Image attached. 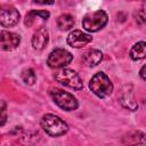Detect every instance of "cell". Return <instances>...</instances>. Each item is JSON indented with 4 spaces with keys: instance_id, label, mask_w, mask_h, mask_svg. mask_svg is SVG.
Instances as JSON below:
<instances>
[{
    "instance_id": "5",
    "label": "cell",
    "mask_w": 146,
    "mask_h": 146,
    "mask_svg": "<svg viewBox=\"0 0 146 146\" xmlns=\"http://www.w3.org/2000/svg\"><path fill=\"white\" fill-rule=\"evenodd\" d=\"M55 80L65 87H68L74 90H81L83 88V83L79 74L70 68H64L57 73H55Z\"/></svg>"
},
{
    "instance_id": "8",
    "label": "cell",
    "mask_w": 146,
    "mask_h": 146,
    "mask_svg": "<svg viewBox=\"0 0 146 146\" xmlns=\"http://www.w3.org/2000/svg\"><path fill=\"white\" fill-rule=\"evenodd\" d=\"M21 36L10 31L0 32V50L9 51L14 50L19 46Z\"/></svg>"
},
{
    "instance_id": "9",
    "label": "cell",
    "mask_w": 146,
    "mask_h": 146,
    "mask_svg": "<svg viewBox=\"0 0 146 146\" xmlns=\"http://www.w3.org/2000/svg\"><path fill=\"white\" fill-rule=\"evenodd\" d=\"M91 40L92 38L89 34L83 33L80 30H74L67 36V43L73 48H81L87 43H89Z\"/></svg>"
},
{
    "instance_id": "11",
    "label": "cell",
    "mask_w": 146,
    "mask_h": 146,
    "mask_svg": "<svg viewBox=\"0 0 146 146\" xmlns=\"http://www.w3.org/2000/svg\"><path fill=\"white\" fill-rule=\"evenodd\" d=\"M102 59H103V54L100 50H97V49L87 50L82 56V62L89 67H94L98 65L102 62Z\"/></svg>"
},
{
    "instance_id": "16",
    "label": "cell",
    "mask_w": 146,
    "mask_h": 146,
    "mask_svg": "<svg viewBox=\"0 0 146 146\" xmlns=\"http://www.w3.org/2000/svg\"><path fill=\"white\" fill-rule=\"evenodd\" d=\"M22 80L26 83V84H33L36 80V75L34 73V71L32 68H27L22 73Z\"/></svg>"
},
{
    "instance_id": "3",
    "label": "cell",
    "mask_w": 146,
    "mask_h": 146,
    "mask_svg": "<svg viewBox=\"0 0 146 146\" xmlns=\"http://www.w3.org/2000/svg\"><path fill=\"white\" fill-rule=\"evenodd\" d=\"M108 17L104 10H96L87 14L82 19V26L88 32H97L107 24Z\"/></svg>"
},
{
    "instance_id": "13",
    "label": "cell",
    "mask_w": 146,
    "mask_h": 146,
    "mask_svg": "<svg viewBox=\"0 0 146 146\" xmlns=\"http://www.w3.org/2000/svg\"><path fill=\"white\" fill-rule=\"evenodd\" d=\"M36 17H41L43 21H47L49 17V13L46 10H31V11H29L26 14V17H25V25L31 26L34 23Z\"/></svg>"
},
{
    "instance_id": "6",
    "label": "cell",
    "mask_w": 146,
    "mask_h": 146,
    "mask_svg": "<svg viewBox=\"0 0 146 146\" xmlns=\"http://www.w3.org/2000/svg\"><path fill=\"white\" fill-rule=\"evenodd\" d=\"M73 59V55L65 50V49H55L52 50L47 59V64L49 67L51 68H59V67H64L66 65H68Z\"/></svg>"
},
{
    "instance_id": "14",
    "label": "cell",
    "mask_w": 146,
    "mask_h": 146,
    "mask_svg": "<svg viewBox=\"0 0 146 146\" xmlns=\"http://www.w3.org/2000/svg\"><path fill=\"white\" fill-rule=\"evenodd\" d=\"M57 25L62 31L71 30L74 25V18L70 14H62L57 18Z\"/></svg>"
},
{
    "instance_id": "18",
    "label": "cell",
    "mask_w": 146,
    "mask_h": 146,
    "mask_svg": "<svg viewBox=\"0 0 146 146\" xmlns=\"http://www.w3.org/2000/svg\"><path fill=\"white\" fill-rule=\"evenodd\" d=\"M136 21L140 25H143L145 23V13H144V9H140L139 11H137V18H136Z\"/></svg>"
},
{
    "instance_id": "19",
    "label": "cell",
    "mask_w": 146,
    "mask_h": 146,
    "mask_svg": "<svg viewBox=\"0 0 146 146\" xmlns=\"http://www.w3.org/2000/svg\"><path fill=\"white\" fill-rule=\"evenodd\" d=\"M34 2L40 3V5H51L54 0H34Z\"/></svg>"
},
{
    "instance_id": "20",
    "label": "cell",
    "mask_w": 146,
    "mask_h": 146,
    "mask_svg": "<svg viewBox=\"0 0 146 146\" xmlns=\"http://www.w3.org/2000/svg\"><path fill=\"white\" fill-rule=\"evenodd\" d=\"M140 76H141L143 80L146 79V76H145V65H144V66L141 67V70H140Z\"/></svg>"
},
{
    "instance_id": "17",
    "label": "cell",
    "mask_w": 146,
    "mask_h": 146,
    "mask_svg": "<svg viewBox=\"0 0 146 146\" xmlns=\"http://www.w3.org/2000/svg\"><path fill=\"white\" fill-rule=\"evenodd\" d=\"M7 122V104L0 99V125H5Z\"/></svg>"
},
{
    "instance_id": "4",
    "label": "cell",
    "mask_w": 146,
    "mask_h": 146,
    "mask_svg": "<svg viewBox=\"0 0 146 146\" xmlns=\"http://www.w3.org/2000/svg\"><path fill=\"white\" fill-rule=\"evenodd\" d=\"M50 96L54 99V102L63 110L65 111H74L78 108L79 103L76 100V98L71 95L70 92H66L62 89L58 88H54L50 90Z\"/></svg>"
},
{
    "instance_id": "10",
    "label": "cell",
    "mask_w": 146,
    "mask_h": 146,
    "mask_svg": "<svg viewBox=\"0 0 146 146\" xmlns=\"http://www.w3.org/2000/svg\"><path fill=\"white\" fill-rule=\"evenodd\" d=\"M48 40H49L48 31L46 30V27H40L34 32L32 36V46L36 50H42L48 43Z\"/></svg>"
},
{
    "instance_id": "7",
    "label": "cell",
    "mask_w": 146,
    "mask_h": 146,
    "mask_svg": "<svg viewBox=\"0 0 146 146\" xmlns=\"http://www.w3.org/2000/svg\"><path fill=\"white\" fill-rule=\"evenodd\" d=\"M21 15L18 10L9 5L0 7V24L5 27H13L19 22Z\"/></svg>"
},
{
    "instance_id": "12",
    "label": "cell",
    "mask_w": 146,
    "mask_h": 146,
    "mask_svg": "<svg viewBox=\"0 0 146 146\" xmlns=\"http://www.w3.org/2000/svg\"><path fill=\"white\" fill-rule=\"evenodd\" d=\"M146 55V43L144 41H139L136 44L132 46L130 50V57L133 60H139L143 59Z\"/></svg>"
},
{
    "instance_id": "15",
    "label": "cell",
    "mask_w": 146,
    "mask_h": 146,
    "mask_svg": "<svg viewBox=\"0 0 146 146\" xmlns=\"http://www.w3.org/2000/svg\"><path fill=\"white\" fill-rule=\"evenodd\" d=\"M121 103H122V105H123L125 108H128V110H130V111H135V110L138 107V105H137V103L135 102V98H133V95H132L131 91H124V92L122 94Z\"/></svg>"
},
{
    "instance_id": "2",
    "label": "cell",
    "mask_w": 146,
    "mask_h": 146,
    "mask_svg": "<svg viewBox=\"0 0 146 146\" xmlns=\"http://www.w3.org/2000/svg\"><path fill=\"white\" fill-rule=\"evenodd\" d=\"M89 88L97 97L105 98L112 94L113 83L104 72H98L91 78L89 82Z\"/></svg>"
},
{
    "instance_id": "1",
    "label": "cell",
    "mask_w": 146,
    "mask_h": 146,
    "mask_svg": "<svg viewBox=\"0 0 146 146\" xmlns=\"http://www.w3.org/2000/svg\"><path fill=\"white\" fill-rule=\"evenodd\" d=\"M40 124H41V128L49 136H52V137L63 136L68 130V127H67L66 122H64L60 117H58L54 114L43 115L41 121H40Z\"/></svg>"
}]
</instances>
